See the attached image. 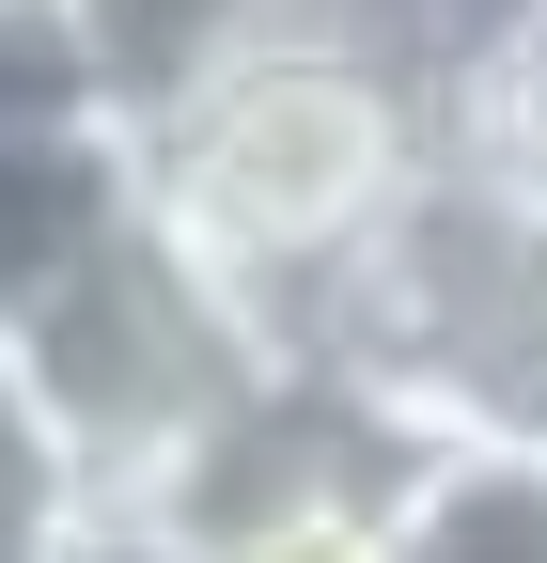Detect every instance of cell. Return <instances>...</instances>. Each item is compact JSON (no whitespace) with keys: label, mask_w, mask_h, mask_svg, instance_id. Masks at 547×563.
<instances>
[{"label":"cell","mask_w":547,"mask_h":563,"mask_svg":"<svg viewBox=\"0 0 547 563\" xmlns=\"http://www.w3.org/2000/svg\"><path fill=\"white\" fill-rule=\"evenodd\" d=\"M157 157V220L282 329L328 313L406 203L454 157V47L423 0H266V16L203 63V79L142 125Z\"/></svg>","instance_id":"6da1fadb"},{"label":"cell","mask_w":547,"mask_h":563,"mask_svg":"<svg viewBox=\"0 0 547 563\" xmlns=\"http://www.w3.org/2000/svg\"><path fill=\"white\" fill-rule=\"evenodd\" d=\"M298 361L345 376L360 407H391L438 454H469V439L547 454V203L438 157V188L328 282Z\"/></svg>","instance_id":"7a4b0ae2"},{"label":"cell","mask_w":547,"mask_h":563,"mask_svg":"<svg viewBox=\"0 0 547 563\" xmlns=\"http://www.w3.org/2000/svg\"><path fill=\"white\" fill-rule=\"evenodd\" d=\"M0 361H16L32 407L63 422V454H79L94 517H142L172 470H203L266 391L298 376L282 329H266L235 282L157 220V203H142V235H110L32 329H0Z\"/></svg>","instance_id":"3957f363"},{"label":"cell","mask_w":547,"mask_h":563,"mask_svg":"<svg viewBox=\"0 0 547 563\" xmlns=\"http://www.w3.org/2000/svg\"><path fill=\"white\" fill-rule=\"evenodd\" d=\"M157 157L142 110H79V125H16L0 141V329H32L63 282H79L110 235H142Z\"/></svg>","instance_id":"277c9868"},{"label":"cell","mask_w":547,"mask_h":563,"mask_svg":"<svg viewBox=\"0 0 547 563\" xmlns=\"http://www.w3.org/2000/svg\"><path fill=\"white\" fill-rule=\"evenodd\" d=\"M391 563H547V454H423V485H406L391 517Z\"/></svg>","instance_id":"5b68a950"},{"label":"cell","mask_w":547,"mask_h":563,"mask_svg":"<svg viewBox=\"0 0 547 563\" xmlns=\"http://www.w3.org/2000/svg\"><path fill=\"white\" fill-rule=\"evenodd\" d=\"M63 16L94 32V63H110V95H125V110L157 125V110H172V95L203 79V63H220V47H235V32L266 16V0H63Z\"/></svg>","instance_id":"8992f818"},{"label":"cell","mask_w":547,"mask_h":563,"mask_svg":"<svg viewBox=\"0 0 547 563\" xmlns=\"http://www.w3.org/2000/svg\"><path fill=\"white\" fill-rule=\"evenodd\" d=\"M454 157L501 173L516 203H547V16H516L501 47L454 63Z\"/></svg>","instance_id":"52a82bcc"},{"label":"cell","mask_w":547,"mask_h":563,"mask_svg":"<svg viewBox=\"0 0 547 563\" xmlns=\"http://www.w3.org/2000/svg\"><path fill=\"white\" fill-rule=\"evenodd\" d=\"M79 532H94V485L63 454V422L32 407V376L0 361V563H79Z\"/></svg>","instance_id":"ba28073f"},{"label":"cell","mask_w":547,"mask_h":563,"mask_svg":"<svg viewBox=\"0 0 547 563\" xmlns=\"http://www.w3.org/2000/svg\"><path fill=\"white\" fill-rule=\"evenodd\" d=\"M79 110H125L94 32L63 16V0H0V141L16 125H79Z\"/></svg>","instance_id":"9c48e42d"},{"label":"cell","mask_w":547,"mask_h":563,"mask_svg":"<svg viewBox=\"0 0 547 563\" xmlns=\"http://www.w3.org/2000/svg\"><path fill=\"white\" fill-rule=\"evenodd\" d=\"M423 16H438V47H454V63H469V47H501V32H516V16H547V0H423Z\"/></svg>","instance_id":"30bf717a"},{"label":"cell","mask_w":547,"mask_h":563,"mask_svg":"<svg viewBox=\"0 0 547 563\" xmlns=\"http://www.w3.org/2000/svg\"><path fill=\"white\" fill-rule=\"evenodd\" d=\"M79 563H188V548H172V532H142V517H94V532H79Z\"/></svg>","instance_id":"8fae6325"}]
</instances>
